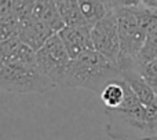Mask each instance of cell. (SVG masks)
Listing matches in <instances>:
<instances>
[{
    "label": "cell",
    "instance_id": "1",
    "mask_svg": "<svg viewBox=\"0 0 157 140\" xmlns=\"http://www.w3.org/2000/svg\"><path fill=\"white\" fill-rule=\"evenodd\" d=\"M124 89L123 105L114 110H105L106 135L113 140H157L146 109L125 81Z\"/></svg>",
    "mask_w": 157,
    "mask_h": 140
},
{
    "label": "cell",
    "instance_id": "2",
    "mask_svg": "<svg viewBox=\"0 0 157 140\" xmlns=\"http://www.w3.org/2000/svg\"><path fill=\"white\" fill-rule=\"evenodd\" d=\"M119 80H121V70L116 61L90 51L71 62L62 88H81L101 95L109 84Z\"/></svg>",
    "mask_w": 157,
    "mask_h": 140
},
{
    "label": "cell",
    "instance_id": "3",
    "mask_svg": "<svg viewBox=\"0 0 157 140\" xmlns=\"http://www.w3.org/2000/svg\"><path fill=\"white\" fill-rule=\"evenodd\" d=\"M134 3L135 2H112L119 25L120 57L117 65L121 72L135 69L136 58L146 40V32L132 10Z\"/></svg>",
    "mask_w": 157,
    "mask_h": 140
},
{
    "label": "cell",
    "instance_id": "4",
    "mask_svg": "<svg viewBox=\"0 0 157 140\" xmlns=\"http://www.w3.org/2000/svg\"><path fill=\"white\" fill-rule=\"evenodd\" d=\"M0 88L11 94H43L55 84L43 74L36 59L0 63Z\"/></svg>",
    "mask_w": 157,
    "mask_h": 140
},
{
    "label": "cell",
    "instance_id": "5",
    "mask_svg": "<svg viewBox=\"0 0 157 140\" xmlns=\"http://www.w3.org/2000/svg\"><path fill=\"white\" fill-rule=\"evenodd\" d=\"M39 69L55 87H63L65 76L71 66L72 58L58 35H54L37 52H36Z\"/></svg>",
    "mask_w": 157,
    "mask_h": 140
},
{
    "label": "cell",
    "instance_id": "6",
    "mask_svg": "<svg viewBox=\"0 0 157 140\" xmlns=\"http://www.w3.org/2000/svg\"><path fill=\"white\" fill-rule=\"evenodd\" d=\"M91 39L94 51L117 62L120 57V36L117 17L114 14L113 6H112L110 13L91 29Z\"/></svg>",
    "mask_w": 157,
    "mask_h": 140
},
{
    "label": "cell",
    "instance_id": "7",
    "mask_svg": "<svg viewBox=\"0 0 157 140\" xmlns=\"http://www.w3.org/2000/svg\"><path fill=\"white\" fill-rule=\"evenodd\" d=\"M59 39L66 47L72 61L94 51L91 39V28L87 26H65L59 33Z\"/></svg>",
    "mask_w": 157,
    "mask_h": 140
},
{
    "label": "cell",
    "instance_id": "8",
    "mask_svg": "<svg viewBox=\"0 0 157 140\" xmlns=\"http://www.w3.org/2000/svg\"><path fill=\"white\" fill-rule=\"evenodd\" d=\"M55 33L44 24L36 21L35 18H29L26 21L19 22L18 37L25 46L30 47L33 51L37 52Z\"/></svg>",
    "mask_w": 157,
    "mask_h": 140
},
{
    "label": "cell",
    "instance_id": "9",
    "mask_svg": "<svg viewBox=\"0 0 157 140\" xmlns=\"http://www.w3.org/2000/svg\"><path fill=\"white\" fill-rule=\"evenodd\" d=\"M121 80L125 81L131 87V89L135 92L139 102L144 105L145 109L152 107L153 105L157 103V95L153 92V89L149 87V84L144 80V77L136 70V68L121 72Z\"/></svg>",
    "mask_w": 157,
    "mask_h": 140
},
{
    "label": "cell",
    "instance_id": "10",
    "mask_svg": "<svg viewBox=\"0 0 157 140\" xmlns=\"http://www.w3.org/2000/svg\"><path fill=\"white\" fill-rule=\"evenodd\" d=\"M32 17L36 21L50 28L55 35H58L65 28V24H63L55 2H35Z\"/></svg>",
    "mask_w": 157,
    "mask_h": 140
},
{
    "label": "cell",
    "instance_id": "11",
    "mask_svg": "<svg viewBox=\"0 0 157 140\" xmlns=\"http://www.w3.org/2000/svg\"><path fill=\"white\" fill-rule=\"evenodd\" d=\"M83 17L90 28H94L99 21H102L112 10L110 2H95V0H80L78 2Z\"/></svg>",
    "mask_w": 157,
    "mask_h": 140
},
{
    "label": "cell",
    "instance_id": "12",
    "mask_svg": "<svg viewBox=\"0 0 157 140\" xmlns=\"http://www.w3.org/2000/svg\"><path fill=\"white\" fill-rule=\"evenodd\" d=\"M57 7L59 10V14L62 17V21L65 26H87L86 19L83 17L81 8L78 2L75 0H57Z\"/></svg>",
    "mask_w": 157,
    "mask_h": 140
},
{
    "label": "cell",
    "instance_id": "13",
    "mask_svg": "<svg viewBox=\"0 0 157 140\" xmlns=\"http://www.w3.org/2000/svg\"><path fill=\"white\" fill-rule=\"evenodd\" d=\"M101 100H102L105 110H114L119 109L123 105L125 98V89H124V81L119 80L110 83L105 89L102 91V94L99 95Z\"/></svg>",
    "mask_w": 157,
    "mask_h": 140
},
{
    "label": "cell",
    "instance_id": "14",
    "mask_svg": "<svg viewBox=\"0 0 157 140\" xmlns=\"http://www.w3.org/2000/svg\"><path fill=\"white\" fill-rule=\"evenodd\" d=\"M156 59H157V28L146 35L145 44H144V47H142L141 52H139L138 58H136L135 68L147 65V63L153 62V61H156Z\"/></svg>",
    "mask_w": 157,
    "mask_h": 140
},
{
    "label": "cell",
    "instance_id": "15",
    "mask_svg": "<svg viewBox=\"0 0 157 140\" xmlns=\"http://www.w3.org/2000/svg\"><path fill=\"white\" fill-rule=\"evenodd\" d=\"M136 70L141 73L144 80L149 84V87L157 95V59L147 63V65L139 66V68H136Z\"/></svg>",
    "mask_w": 157,
    "mask_h": 140
}]
</instances>
